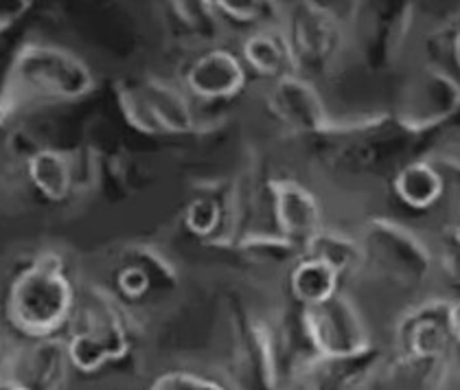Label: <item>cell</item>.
<instances>
[{
	"label": "cell",
	"instance_id": "1",
	"mask_svg": "<svg viewBox=\"0 0 460 390\" xmlns=\"http://www.w3.org/2000/svg\"><path fill=\"white\" fill-rule=\"evenodd\" d=\"M77 279L58 250H40L13 272L3 303V318L16 338L62 336L79 298Z\"/></svg>",
	"mask_w": 460,
	"mask_h": 390
},
{
	"label": "cell",
	"instance_id": "2",
	"mask_svg": "<svg viewBox=\"0 0 460 390\" xmlns=\"http://www.w3.org/2000/svg\"><path fill=\"white\" fill-rule=\"evenodd\" d=\"M68 362L75 375L93 377L129 358L134 349L132 323L125 303L102 285H82L66 332Z\"/></svg>",
	"mask_w": 460,
	"mask_h": 390
},
{
	"label": "cell",
	"instance_id": "3",
	"mask_svg": "<svg viewBox=\"0 0 460 390\" xmlns=\"http://www.w3.org/2000/svg\"><path fill=\"white\" fill-rule=\"evenodd\" d=\"M94 86L86 59L55 44L31 42L18 49L0 97L9 114L18 110L77 102Z\"/></svg>",
	"mask_w": 460,
	"mask_h": 390
},
{
	"label": "cell",
	"instance_id": "4",
	"mask_svg": "<svg viewBox=\"0 0 460 390\" xmlns=\"http://www.w3.org/2000/svg\"><path fill=\"white\" fill-rule=\"evenodd\" d=\"M362 244V272L375 281L414 292L434 274V250L417 231L390 217H371L358 235Z\"/></svg>",
	"mask_w": 460,
	"mask_h": 390
},
{
	"label": "cell",
	"instance_id": "5",
	"mask_svg": "<svg viewBox=\"0 0 460 390\" xmlns=\"http://www.w3.org/2000/svg\"><path fill=\"white\" fill-rule=\"evenodd\" d=\"M279 27L296 75L316 84L336 71L349 44V24L338 12L318 3H294L279 7Z\"/></svg>",
	"mask_w": 460,
	"mask_h": 390
},
{
	"label": "cell",
	"instance_id": "6",
	"mask_svg": "<svg viewBox=\"0 0 460 390\" xmlns=\"http://www.w3.org/2000/svg\"><path fill=\"white\" fill-rule=\"evenodd\" d=\"M73 377L64 336H12L0 364V379H7L22 390H68Z\"/></svg>",
	"mask_w": 460,
	"mask_h": 390
},
{
	"label": "cell",
	"instance_id": "7",
	"mask_svg": "<svg viewBox=\"0 0 460 390\" xmlns=\"http://www.w3.org/2000/svg\"><path fill=\"white\" fill-rule=\"evenodd\" d=\"M228 358L233 390H283L268 320L250 312L234 314Z\"/></svg>",
	"mask_w": 460,
	"mask_h": 390
},
{
	"label": "cell",
	"instance_id": "8",
	"mask_svg": "<svg viewBox=\"0 0 460 390\" xmlns=\"http://www.w3.org/2000/svg\"><path fill=\"white\" fill-rule=\"evenodd\" d=\"M460 112V82L437 66L421 68L402 90L397 106L399 125L408 132L421 134L443 128Z\"/></svg>",
	"mask_w": 460,
	"mask_h": 390
},
{
	"label": "cell",
	"instance_id": "9",
	"mask_svg": "<svg viewBox=\"0 0 460 390\" xmlns=\"http://www.w3.org/2000/svg\"><path fill=\"white\" fill-rule=\"evenodd\" d=\"M270 231L303 253L323 231L324 207L307 184L294 178H274L266 187Z\"/></svg>",
	"mask_w": 460,
	"mask_h": 390
},
{
	"label": "cell",
	"instance_id": "10",
	"mask_svg": "<svg viewBox=\"0 0 460 390\" xmlns=\"http://www.w3.org/2000/svg\"><path fill=\"white\" fill-rule=\"evenodd\" d=\"M305 327L318 358L359 351L373 342L362 312L347 292L303 309Z\"/></svg>",
	"mask_w": 460,
	"mask_h": 390
},
{
	"label": "cell",
	"instance_id": "11",
	"mask_svg": "<svg viewBox=\"0 0 460 390\" xmlns=\"http://www.w3.org/2000/svg\"><path fill=\"white\" fill-rule=\"evenodd\" d=\"M250 75L234 49L208 47L184 66L180 86L191 102L224 103L243 93Z\"/></svg>",
	"mask_w": 460,
	"mask_h": 390
},
{
	"label": "cell",
	"instance_id": "12",
	"mask_svg": "<svg viewBox=\"0 0 460 390\" xmlns=\"http://www.w3.org/2000/svg\"><path fill=\"white\" fill-rule=\"evenodd\" d=\"M452 298H428L410 305L394 327L399 353L449 359L454 351Z\"/></svg>",
	"mask_w": 460,
	"mask_h": 390
},
{
	"label": "cell",
	"instance_id": "13",
	"mask_svg": "<svg viewBox=\"0 0 460 390\" xmlns=\"http://www.w3.org/2000/svg\"><path fill=\"white\" fill-rule=\"evenodd\" d=\"M268 108L285 128L303 137H324L332 129V119L316 84L301 75H288L270 84Z\"/></svg>",
	"mask_w": 460,
	"mask_h": 390
},
{
	"label": "cell",
	"instance_id": "14",
	"mask_svg": "<svg viewBox=\"0 0 460 390\" xmlns=\"http://www.w3.org/2000/svg\"><path fill=\"white\" fill-rule=\"evenodd\" d=\"M412 7L408 3H368L355 13L364 62L371 68L388 66L397 58L406 36Z\"/></svg>",
	"mask_w": 460,
	"mask_h": 390
},
{
	"label": "cell",
	"instance_id": "15",
	"mask_svg": "<svg viewBox=\"0 0 460 390\" xmlns=\"http://www.w3.org/2000/svg\"><path fill=\"white\" fill-rule=\"evenodd\" d=\"M384 349L371 342L359 351L316 358L305 368L301 390H367L379 364L384 362Z\"/></svg>",
	"mask_w": 460,
	"mask_h": 390
},
{
	"label": "cell",
	"instance_id": "16",
	"mask_svg": "<svg viewBox=\"0 0 460 390\" xmlns=\"http://www.w3.org/2000/svg\"><path fill=\"white\" fill-rule=\"evenodd\" d=\"M134 106L138 110L137 123L152 132L184 134L191 132L195 125V114L191 99L182 86L176 88L160 79L143 84L134 94Z\"/></svg>",
	"mask_w": 460,
	"mask_h": 390
},
{
	"label": "cell",
	"instance_id": "17",
	"mask_svg": "<svg viewBox=\"0 0 460 390\" xmlns=\"http://www.w3.org/2000/svg\"><path fill=\"white\" fill-rule=\"evenodd\" d=\"M237 53L250 77L274 84L288 75H296L288 40H285L279 22L246 33L239 42Z\"/></svg>",
	"mask_w": 460,
	"mask_h": 390
},
{
	"label": "cell",
	"instance_id": "18",
	"mask_svg": "<svg viewBox=\"0 0 460 390\" xmlns=\"http://www.w3.org/2000/svg\"><path fill=\"white\" fill-rule=\"evenodd\" d=\"M449 373V359L399 353L379 364L367 390H438Z\"/></svg>",
	"mask_w": 460,
	"mask_h": 390
},
{
	"label": "cell",
	"instance_id": "19",
	"mask_svg": "<svg viewBox=\"0 0 460 390\" xmlns=\"http://www.w3.org/2000/svg\"><path fill=\"white\" fill-rule=\"evenodd\" d=\"M342 274L324 259L298 254L288 266V298L298 307H314L342 292Z\"/></svg>",
	"mask_w": 460,
	"mask_h": 390
},
{
	"label": "cell",
	"instance_id": "20",
	"mask_svg": "<svg viewBox=\"0 0 460 390\" xmlns=\"http://www.w3.org/2000/svg\"><path fill=\"white\" fill-rule=\"evenodd\" d=\"M20 167L29 187L47 202H64L71 195L75 164L68 154L53 147H38L22 160Z\"/></svg>",
	"mask_w": 460,
	"mask_h": 390
},
{
	"label": "cell",
	"instance_id": "21",
	"mask_svg": "<svg viewBox=\"0 0 460 390\" xmlns=\"http://www.w3.org/2000/svg\"><path fill=\"white\" fill-rule=\"evenodd\" d=\"M393 193L410 211H429L445 195V176L428 158H414L394 172Z\"/></svg>",
	"mask_w": 460,
	"mask_h": 390
},
{
	"label": "cell",
	"instance_id": "22",
	"mask_svg": "<svg viewBox=\"0 0 460 390\" xmlns=\"http://www.w3.org/2000/svg\"><path fill=\"white\" fill-rule=\"evenodd\" d=\"M301 254H314V257L324 259V261L332 263L342 274V279L362 274L364 253L359 237H351V235L342 231H333L329 226H324Z\"/></svg>",
	"mask_w": 460,
	"mask_h": 390
},
{
	"label": "cell",
	"instance_id": "23",
	"mask_svg": "<svg viewBox=\"0 0 460 390\" xmlns=\"http://www.w3.org/2000/svg\"><path fill=\"white\" fill-rule=\"evenodd\" d=\"M184 228L198 239H213L226 224V207L215 195H198L184 207Z\"/></svg>",
	"mask_w": 460,
	"mask_h": 390
},
{
	"label": "cell",
	"instance_id": "24",
	"mask_svg": "<svg viewBox=\"0 0 460 390\" xmlns=\"http://www.w3.org/2000/svg\"><path fill=\"white\" fill-rule=\"evenodd\" d=\"M434 250V272H441L445 285L460 301V224H447L438 233Z\"/></svg>",
	"mask_w": 460,
	"mask_h": 390
},
{
	"label": "cell",
	"instance_id": "25",
	"mask_svg": "<svg viewBox=\"0 0 460 390\" xmlns=\"http://www.w3.org/2000/svg\"><path fill=\"white\" fill-rule=\"evenodd\" d=\"M147 390H233L226 379L195 368H167L154 375Z\"/></svg>",
	"mask_w": 460,
	"mask_h": 390
},
{
	"label": "cell",
	"instance_id": "26",
	"mask_svg": "<svg viewBox=\"0 0 460 390\" xmlns=\"http://www.w3.org/2000/svg\"><path fill=\"white\" fill-rule=\"evenodd\" d=\"M452 338L454 347L460 349V301H454L452 307Z\"/></svg>",
	"mask_w": 460,
	"mask_h": 390
},
{
	"label": "cell",
	"instance_id": "27",
	"mask_svg": "<svg viewBox=\"0 0 460 390\" xmlns=\"http://www.w3.org/2000/svg\"><path fill=\"white\" fill-rule=\"evenodd\" d=\"M9 342H12V333H9L7 324H4V318L0 316V364H3L4 353H7Z\"/></svg>",
	"mask_w": 460,
	"mask_h": 390
},
{
	"label": "cell",
	"instance_id": "28",
	"mask_svg": "<svg viewBox=\"0 0 460 390\" xmlns=\"http://www.w3.org/2000/svg\"><path fill=\"white\" fill-rule=\"evenodd\" d=\"M449 55H452L454 68L460 73V27L454 31L452 42H449Z\"/></svg>",
	"mask_w": 460,
	"mask_h": 390
},
{
	"label": "cell",
	"instance_id": "29",
	"mask_svg": "<svg viewBox=\"0 0 460 390\" xmlns=\"http://www.w3.org/2000/svg\"><path fill=\"white\" fill-rule=\"evenodd\" d=\"M296 390H301V388H296Z\"/></svg>",
	"mask_w": 460,
	"mask_h": 390
}]
</instances>
